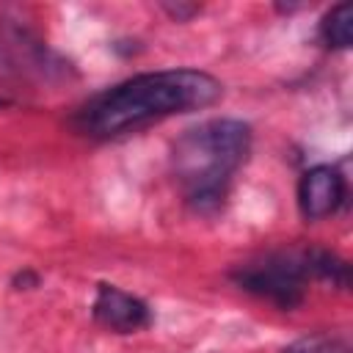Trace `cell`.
Returning a JSON list of instances; mask_svg holds the SVG:
<instances>
[{
  "label": "cell",
  "mask_w": 353,
  "mask_h": 353,
  "mask_svg": "<svg viewBox=\"0 0 353 353\" xmlns=\"http://www.w3.org/2000/svg\"><path fill=\"white\" fill-rule=\"evenodd\" d=\"M298 210L306 221H323L342 210L347 201V179L336 165L320 163L301 174L298 179Z\"/></svg>",
  "instance_id": "277c9868"
},
{
  "label": "cell",
  "mask_w": 353,
  "mask_h": 353,
  "mask_svg": "<svg viewBox=\"0 0 353 353\" xmlns=\"http://www.w3.org/2000/svg\"><path fill=\"white\" fill-rule=\"evenodd\" d=\"M160 8H163L174 22H188V19H193V17L201 11L199 6H190V3H163Z\"/></svg>",
  "instance_id": "ba28073f"
},
{
  "label": "cell",
  "mask_w": 353,
  "mask_h": 353,
  "mask_svg": "<svg viewBox=\"0 0 353 353\" xmlns=\"http://www.w3.org/2000/svg\"><path fill=\"white\" fill-rule=\"evenodd\" d=\"M281 353H353L347 336L342 334H309L290 342Z\"/></svg>",
  "instance_id": "52a82bcc"
},
{
  "label": "cell",
  "mask_w": 353,
  "mask_h": 353,
  "mask_svg": "<svg viewBox=\"0 0 353 353\" xmlns=\"http://www.w3.org/2000/svg\"><path fill=\"white\" fill-rule=\"evenodd\" d=\"M251 127L240 119H207L176 138L171 168L193 212L215 215L223 210L232 179L251 154Z\"/></svg>",
  "instance_id": "7a4b0ae2"
},
{
  "label": "cell",
  "mask_w": 353,
  "mask_h": 353,
  "mask_svg": "<svg viewBox=\"0 0 353 353\" xmlns=\"http://www.w3.org/2000/svg\"><path fill=\"white\" fill-rule=\"evenodd\" d=\"M14 284H30V287H36V284H39V276L30 273V270H25V273H19V276L14 279Z\"/></svg>",
  "instance_id": "9c48e42d"
},
{
  "label": "cell",
  "mask_w": 353,
  "mask_h": 353,
  "mask_svg": "<svg viewBox=\"0 0 353 353\" xmlns=\"http://www.w3.org/2000/svg\"><path fill=\"white\" fill-rule=\"evenodd\" d=\"M221 94V80L201 69L141 72L83 102L72 116V127L85 138L110 141L163 119L210 108Z\"/></svg>",
  "instance_id": "6da1fadb"
},
{
  "label": "cell",
  "mask_w": 353,
  "mask_h": 353,
  "mask_svg": "<svg viewBox=\"0 0 353 353\" xmlns=\"http://www.w3.org/2000/svg\"><path fill=\"white\" fill-rule=\"evenodd\" d=\"M6 105H8V99H6V97H0V110H3Z\"/></svg>",
  "instance_id": "30bf717a"
},
{
  "label": "cell",
  "mask_w": 353,
  "mask_h": 353,
  "mask_svg": "<svg viewBox=\"0 0 353 353\" xmlns=\"http://www.w3.org/2000/svg\"><path fill=\"white\" fill-rule=\"evenodd\" d=\"M229 279L243 292H251L279 309H295L303 301L306 284L314 276H312L309 248H290L240 262L229 273Z\"/></svg>",
  "instance_id": "3957f363"
},
{
  "label": "cell",
  "mask_w": 353,
  "mask_h": 353,
  "mask_svg": "<svg viewBox=\"0 0 353 353\" xmlns=\"http://www.w3.org/2000/svg\"><path fill=\"white\" fill-rule=\"evenodd\" d=\"M320 41L331 50H347L353 44V8H350V3H339L323 17Z\"/></svg>",
  "instance_id": "8992f818"
},
{
  "label": "cell",
  "mask_w": 353,
  "mask_h": 353,
  "mask_svg": "<svg viewBox=\"0 0 353 353\" xmlns=\"http://www.w3.org/2000/svg\"><path fill=\"white\" fill-rule=\"evenodd\" d=\"M91 317L99 328L113 331V334H135L152 325V309L143 298L116 287V284H99L94 303H91Z\"/></svg>",
  "instance_id": "5b68a950"
}]
</instances>
